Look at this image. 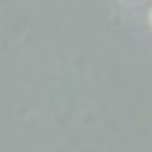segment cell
<instances>
[{"mask_svg": "<svg viewBox=\"0 0 152 152\" xmlns=\"http://www.w3.org/2000/svg\"><path fill=\"white\" fill-rule=\"evenodd\" d=\"M149 26H152V10H149Z\"/></svg>", "mask_w": 152, "mask_h": 152, "instance_id": "6da1fadb", "label": "cell"}]
</instances>
